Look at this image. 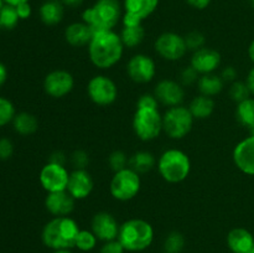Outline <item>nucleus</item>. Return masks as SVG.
<instances>
[{
	"mask_svg": "<svg viewBox=\"0 0 254 253\" xmlns=\"http://www.w3.org/2000/svg\"><path fill=\"white\" fill-rule=\"evenodd\" d=\"M158 99L154 94H143L136 102V108H158Z\"/></svg>",
	"mask_w": 254,
	"mask_h": 253,
	"instance_id": "ea45409f",
	"label": "nucleus"
},
{
	"mask_svg": "<svg viewBox=\"0 0 254 253\" xmlns=\"http://www.w3.org/2000/svg\"><path fill=\"white\" fill-rule=\"evenodd\" d=\"M74 78L68 71L55 69L46 74L44 79V89L52 98H64L72 92Z\"/></svg>",
	"mask_w": 254,
	"mask_h": 253,
	"instance_id": "f8f14e48",
	"label": "nucleus"
},
{
	"mask_svg": "<svg viewBox=\"0 0 254 253\" xmlns=\"http://www.w3.org/2000/svg\"><path fill=\"white\" fill-rule=\"evenodd\" d=\"M29 0H4L5 4L11 5V6H17V5L22 4V2H27Z\"/></svg>",
	"mask_w": 254,
	"mask_h": 253,
	"instance_id": "8fccbe9b",
	"label": "nucleus"
},
{
	"mask_svg": "<svg viewBox=\"0 0 254 253\" xmlns=\"http://www.w3.org/2000/svg\"><path fill=\"white\" fill-rule=\"evenodd\" d=\"M19 20L20 17L15 6L5 4L0 9V29L1 30H12L16 27Z\"/></svg>",
	"mask_w": 254,
	"mask_h": 253,
	"instance_id": "c756f323",
	"label": "nucleus"
},
{
	"mask_svg": "<svg viewBox=\"0 0 254 253\" xmlns=\"http://www.w3.org/2000/svg\"><path fill=\"white\" fill-rule=\"evenodd\" d=\"M87 93L89 99L97 106H111L117 101L118 87L113 79L103 74H98L89 79L87 84Z\"/></svg>",
	"mask_w": 254,
	"mask_h": 253,
	"instance_id": "1a4fd4ad",
	"label": "nucleus"
},
{
	"mask_svg": "<svg viewBox=\"0 0 254 253\" xmlns=\"http://www.w3.org/2000/svg\"><path fill=\"white\" fill-rule=\"evenodd\" d=\"M127 72L131 81L136 83H148L156 74V64L150 56L144 54L134 55L127 64Z\"/></svg>",
	"mask_w": 254,
	"mask_h": 253,
	"instance_id": "ddd939ff",
	"label": "nucleus"
},
{
	"mask_svg": "<svg viewBox=\"0 0 254 253\" xmlns=\"http://www.w3.org/2000/svg\"><path fill=\"white\" fill-rule=\"evenodd\" d=\"M6 78H7V69L6 67H5V64H2L1 62H0V87L5 83Z\"/></svg>",
	"mask_w": 254,
	"mask_h": 253,
	"instance_id": "09e8293b",
	"label": "nucleus"
},
{
	"mask_svg": "<svg viewBox=\"0 0 254 253\" xmlns=\"http://www.w3.org/2000/svg\"><path fill=\"white\" fill-rule=\"evenodd\" d=\"M61 2L64 5V6L78 7L83 4V0H61Z\"/></svg>",
	"mask_w": 254,
	"mask_h": 253,
	"instance_id": "de8ad7c7",
	"label": "nucleus"
},
{
	"mask_svg": "<svg viewBox=\"0 0 254 253\" xmlns=\"http://www.w3.org/2000/svg\"><path fill=\"white\" fill-rule=\"evenodd\" d=\"M16 7V11H17V15H19L20 20H26L29 19L30 16H31V5L29 4V1L27 2H22V4L17 5Z\"/></svg>",
	"mask_w": 254,
	"mask_h": 253,
	"instance_id": "79ce46f5",
	"label": "nucleus"
},
{
	"mask_svg": "<svg viewBox=\"0 0 254 253\" xmlns=\"http://www.w3.org/2000/svg\"><path fill=\"white\" fill-rule=\"evenodd\" d=\"M71 161L76 169H86L89 163V155L84 150H76L72 154Z\"/></svg>",
	"mask_w": 254,
	"mask_h": 253,
	"instance_id": "e433bc0d",
	"label": "nucleus"
},
{
	"mask_svg": "<svg viewBox=\"0 0 254 253\" xmlns=\"http://www.w3.org/2000/svg\"><path fill=\"white\" fill-rule=\"evenodd\" d=\"M93 29L84 21L73 22L64 30V39L67 44L73 47L87 46L93 37Z\"/></svg>",
	"mask_w": 254,
	"mask_h": 253,
	"instance_id": "aec40b11",
	"label": "nucleus"
},
{
	"mask_svg": "<svg viewBox=\"0 0 254 253\" xmlns=\"http://www.w3.org/2000/svg\"><path fill=\"white\" fill-rule=\"evenodd\" d=\"M91 227L92 232L97 236L99 241L108 242V241H113L118 238L121 225L112 213L102 211V212L96 213L93 216Z\"/></svg>",
	"mask_w": 254,
	"mask_h": 253,
	"instance_id": "4468645a",
	"label": "nucleus"
},
{
	"mask_svg": "<svg viewBox=\"0 0 254 253\" xmlns=\"http://www.w3.org/2000/svg\"><path fill=\"white\" fill-rule=\"evenodd\" d=\"M221 77H222L223 82H232L233 83L236 79V77H237V71H236L235 67L228 66L223 69L222 73H221Z\"/></svg>",
	"mask_w": 254,
	"mask_h": 253,
	"instance_id": "37998d69",
	"label": "nucleus"
},
{
	"mask_svg": "<svg viewBox=\"0 0 254 253\" xmlns=\"http://www.w3.org/2000/svg\"><path fill=\"white\" fill-rule=\"evenodd\" d=\"M12 153H14V145H12L11 140H9L7 138L0 139V159L7 160L11 158Z\"/></svg>",
	"mask_w": 254,
	"mask_h": 253,
	"instance_id": "a19ab883",
	"label": "nucleus"
},
{
	"mask_svg": "<svg viewBox=\"0 0 254 253\" xmlns=\"http://www.w3.org/2000/svg\"><path fill=\"white\" fill-rule=\"evenodd\" d=\"M158 170L161 178L170 184H178L188 179L191 171V161L186 153L179 149L164 151L158 160Z\"/></svg>",
	"mask_w": 254,
	"mask_h": 253,
	"instance_id": "39448f33",
	"label": "nucleus"
},
{
	"mask_svg": "<svg viewBox=\"0 0 254 253\" xmlns=\"http://www.w3.org/2000/svg\"><path fill=\"white\" fill-rule=\"evenodd\" d=\"M184 37H185L188 50H191V51L195 52L197 51V50L205 47V36H203V34H201L200 31H191Z\"/></svg>",
	"mask_w": 254,
	"mask_h": 253,
	"instance_id": "c9c22d12",
	"label": "nucleus"
},
{
	"mask_svg": "<svg viewBox=\"0 0 254 253\" xmlns=\"http://www.w3.org/2000/svg\"><path fill=\"white\" fill-rule=\"evenodd\" d=\"M189 109L195 119H206L212 116L215 111V102L211 97L200 94L191 101Z\"/></svg>",
	"mask_w": 254,
	"mask_h": 253,
	"instance_id": "393cba45",
	"label": "nucleus"
},
{
	"mask_svg": "<svg viewBox=\"0 0 254 253\" xmlns=\"http://www.w3.org/2000/svg\"><path fill=\"white\" fill-rule=\"evenodd\" d=\"M97 242H98V238L92 232V230H81L77 235L74 247L78 248L82 252H91L92 250L96 248Z\"/></svg>",
	"mask_w": 254,
	"mask_h": 253,
	"instance_id": "7c9ffc66",
	"label": "nucleus"
},
{
	"mask_svg": "<svg viewBox=\"0 0 254 253\" xmlns=\"http://www.w3.org/2000/svg\"><path fill=\"white\" fill-rule=\"evenodd\" d=\"M165 253H166V252H165Z\"/></svg>",
	"mask_w": 254,
	"mask_h": 253,
	"instance_id": "4d7b16f0",
	"label": "nucleus"
},
{
	"mask_svg": "<svg viewBox=\"0 0 254 253\" xmlns=\"http://www.w3.org/2000/svg\"><path fill=\"white\" fill-rule=\"evenodd\" d=\"M227 246L232 253H250L254 246V237L246 228H233L227 235Z\"/></svg>",
	"mask_w": 254,
	"mask_h": 253,
	"instance_id": "412c9836",
	"label": "nucleus"
},
{
	"mask_svg": "<svg viewBox=\"0 0 254 253\" xmlns=\"http://www.w3.org/2000/svg\"><path fill=\"white\" fill-rule=\"evenodd\" d=\"M193 121L195 118L188 107H171L163 116V131L171 139H183L192 129Z\"/></svg>",
	"mask_w": 254,
	"mask_h": 253,
	"instance_id": "0eeeda50",
	"label": "nucleus"
},
{
	"mask_svg": "<svg viewBox=\"0 0 254 253\" xmlns=\"http://www.w3.org/2000/svg\"><path fill=\"white\" fill-rule=\"evenodd\" d=\"M236 117L243 126H247L252 130L254 128V99L250 97L240 102L236 111Z\"/></svg>",
	"mask_w": 254,
	"mask_h": 253,
	"instance_id": "cd10ccee",
	"label": "nucleus"
},
{
	"mask_svg": "<svg viewBox=\"0 0 254 253\" xmlns=\"http://www.w3.org/2000/svg\"><path fill=\"white\" fill-rule=\"evenodd\" d=\"M124 52V45L121 35L114 30L96 31L88 44L89 60L96 67L107 69L121 61Z\"/></svg>",
	"mask_w": 254,
	"mask_h": 253,
	"instance_id": "f257e3e1",
	"label": "nucleus"
},
{
	"mask_svg": "<svg viewBox=\"0 0 254 253\" xmlns=\"http://www.w3.org/2000/svg\"><path fill=\"white\" fill-rule=\"evenodd\" d=\"M145 36V30H144L143 25H138V26H124L121 32V39L123 41L124 47H133L138 46L141 44Z\"/></svg>",
	"mask_w": 254,
	"mask_h": 253,
	"instance_id": "c85d7f7f",
	"label": "nucleus"
},
{
	"mask_svg": "<svg viewBox=\"0 0 254 253\" xmlns=\"http://www.w3.org/2000/svg\"><path fill=\"white\" fill-rule=\"evenodd\" d=\"M64 5L61 0H46L40 7V19L45 25L54 26L62 21L64 14Z\"/></svg>",
	"mask_w": 254,
	"mask_h": 253,
	"instance_id": "5701e85b",
	"label": "nucleus"
},
{
	"mask_svg": "<svg viewBox=\"0 0 254 253\" xmlns=\"http://www.w3.org/2000/svg\"><path fill=\"white\" fill-rule=\"evenodd\" d=\"M223 84H225V82H223L222 77L215 73L201 74L197 81L200 93L207 97L217 96L218 93H221V91L223 89Z\"/></svg>",
	"mask_w": 254,
	"mask_h": 253,
	"instance_id": "b1692460",
	"label": "nucleus"
},
{
	"mask_svg": "<svg viewBox=\"0 0 254 253\" xmlns=\"http://www.w3.org/2000/svg\"><path fill=\"white\" fill-rule=\"evenodd\" d=\"M123 17L119 0H97L91 7L82 14V21L93 29V31L113 30Z\"/></svg>",
	"mask_w": 254,
	"mask_h": 253,
	"instance_id": "7ed1b4c3",
	"label": "nucleus"
},
{
	"mask_svg": "<svg viewBox=\"0 0 254 253\" xmlns=\"http://www.w3.org/2000/svg\"><path fill=\"white\" fill-rule=\"evenodd\" d=\"M246 83H247L248 88H250L251 94H253V96H254V67L252 69H251L250 73H248L247 81H246Z\"/></svg>",
	"mask_w": 254,
	"mask_h": 253,
	"instance_id": "49530a36",
	"label": "nucleus"
},
{
	"mask_svg": "<svg viewBox=\"0 0 254 253\" xmlns=\"http://www.w3.org/2000/svg\"><path fill=\"white\" fill-rule=\"evenodd\" d=\"M156 159L149 151H138L129 159V168L133 169L138 174H144L150 171L155 166Z\"/></svg>",
	"mask_w": 254,
	"mask_h": 253,
	"instance_id": "bb28decb",
	"label": "nucleus"
},
{
	"mask_svg": "<svg viewBox=\"0 0 254 253\" xmlns=\"http://www.w3.org/2000/svg\"><path fill=\"white\" fill-rule=\"evenodd\" d=\"M230 96L233 101L237 102V103H240V102L250 98L251 91H250V88H248V86L246 82L235 81L232 84H231Z\"/></svg>",
	"mask_w": 254,
	"mask_h": 253,
	"instance_id": "72a5a7b5",
	"label": "nucleus"
},
{
	"mask_svg": "<svg viewBox=\"0 0 254 253\" xmlns=\"http://www.w3.org/2000/svg\"><path fill=\"white\" fill-rule=\"evenodd\" d=\"M74 198L67 190L59 192H49L45 200L47 211L55 217H64L72 213L74 208Z\"/></svg>",
	"mask_w": 254,
	"mask_h": 253,
	"instance_id": "6ab92c4d",
	"label": "nucleus"
},
{
	"mask_svg": "<svg viewBox=\"0 0 254 253\" xmlns=\"http://www.w3.org/2000/svg\"><path fill=\"white\" fill-rule=\"evenodd\" d=\"M140 188V176L128 166L123 170L114 173L109 185V191L116 200L129 201L138 195Z\"/></svg>",
	"mask_w": 254,
	"mask_h": 253,
	"instance_id": "6e6552de",
	"label": "nucleus"
},
{
	"mask_svg": "<svg viewBox=\"0 0 254 253\" xmlns=\"http://www.w3.org/2000/svg\"><path fill=\"white\" fill-rule=\"evenodd\" d=\"M12 124H14V129L16 130V133L21 134V135H31L39 129V122H37L36 117L27 112H21V113L16 114L12 119Z\"/></svg>",
	"mask_w": 254,
	"mask_h": 253,
	"instance_id": "a878e982",
	"label": "nucleus"
},
{
	"mask_svg": "<svg viewBox=\"0 0 254 253\" xmlns=\"http://www.w3.org/2000/svg\"><path fill=\"white\" fill-rule=\"evenodd\" d=\"M126 250L122 246V243L119 242L118 238L113 241H108V242H104V245L102 246L99 253H124Z\"/></svg>",
	"mask_w": 254,
	"mask_h": 253,
	"instance_id": "58836bf2",
	"label": "nucleus"
},
{
	"mask_svg": "<svg viewBox=\"0 0 254 253\" xmlns=\"http://www.w3.org/2000/svg\"><path fill=\"white\" fill-rule=\"evenodd\" d=\"M93 179L86 169H76L69 173L67 191L74 200H84L93 191Z\"/></svg>",
	"mask_w": 254,
	"mask_h": 253,
	"instance_id": "dca6fc26",
	"label": "nucleus"
},
{
	"mask_svg": "<svg viewBox=\"0 0 254 253\" xmlns=\"http://www.w3.org/2000/svg\"><path fill=\"white\" fill-rule=\"evenodd\" d=\"M133 130L143 141L158 138L163 131V116L158 108H136L133 117Z\"/></svg>",
	"mask_w": 254,
	"mask_h": 253,
	"instance_id": "423d86ee",
	"label": "nucleus"
},
{
	"mask_svg": "<svg viewBox=\"0 0 254 253\" xmlns=\"http://www.w3.org/2000/svg\"><path fill=\"white\" fill-rule=\"evenodd\" d=\"M49 163L64 165V164H66V156H64V154L62 153V151H55L51 155V158H50Z\"/></svg>",
	"mask_w": 254,
	"mask_h": 253,
	"instance_id": "a18cd8bd",
	"label": "nucleus"
},
{
	"mask_svg": "<svg viewBox=\"0 0 254 253\" xmlns=\"http://www.w3.org/2000/svg\"><path fill=\"white\" fill-rule=\"evenodd\" d=\"M40 184L47 192L67 190L69 173L64 165L47 163L40 171Z\"/></svg>",
	"mask_w": 254,
	"mask_h": 253,
	"instance_id": "9b49d317",
	"label": "nucleus"
},
{
	"mask_svg": "<svg viewBox=\"0 0 254 253\" xmlns=\"http://www.w3.org/2000/svg\"><path fill=\"white\" fill-rule=\"evenodd\" d=\"M79 231L81 228L73 218L68 216L54 217L45 225L41 238L44 245L52 251L71 250Z\"/></svg>",
	"mask_w": 254,
	"mask_h": 253,
	"instance_id": "f03ea898",
	"label": "nucleus"
},
{
	"mask_svg": "<svg viewBox=\"0 0 254 253\" xmlns=\"http://www.w3.org/2000/svg\"><path fill=\"white\" fill-rule=\"evenodd\" d=\"M185 247V237L183 233L173 231L168 235L164 242V250L166 253H180Z\"/></svg>",
	"mask_w": 254,
	"mask_h": 253,
	"instance_id": "2f4dec72",
	"label": "nucleus"
},
{
	"mask_svg": "<svg viewBox=\"0 0 254 253\" xmlns=\"http://www.w3.org/2000/svg\"><path fill=\"white\" fill-rule=\"evenodd\" d=\"M251 4H252V6L254 7V0H251Z\"/></svg>",
	"mask_w": 254,
	"mask_h": 253,
	"instance_id": "6e6d98bb",
	"label": "nucleus"
},
{
	"mask_svg": "<svg viewBox=\"0 0 254 253\" xmlns=\"http://www.w3.org/2000/svg\"><path fill=\"white\" fill-rule=\"evenodd\" d=\"M160 0H124V12L144 21L158 7Z\"/></svg>",
	"mask_w": 254,
	"mask_h": 253,
	"instance_id": "4be33fe9",
	"label": "nucleus"
},
{
	"mask_svg": "<svg viewBox=\"0 0 254 253\" xmlns=\"http://www.w3.org/2000/svg\"><path fill=\"white\" fill-rule=\"evenodd\" d=\"M221 64V55L210 47H202L192 54L191 66L200 74L213 73Z\"/></svg>",
	"mask_w": 254,
	"mask_h": 253,
	"instance_id": "a211bd4d",
	"label": "nucleus"
},
{
	"mask_svg": "<svg viewBox=\"0 0 254 253\" xmlns=\"http://www.w3.org/2000/svg\"><path fill=\"white\" fill-rule=\"evenodd\" d=\"M154 96L156 97L159 103L171 108L181 106L185 98V91L179 82L173 79H163L155 86Z\"/></svg>",
	"mask_w": 254,
	"mask_h": 253,
	"instance_id": "2eb2a0df",
	"label": "nucleus"
},
{
	"mask_svg": "<svg viewBox=\"0 0 254 253\" xmlns=\"http://www.w3.org/2000/svg\"><path fill=\"white\" fill-rule=\"evenodd\" d=\"M248 56H250L251 61L254 63V40L252 42H251L250 47H248Z\"/></svg>",
	"mask_w": 254,
	"mask_h": 253,
	"instance_id": "3c124183",
	"label": "nucleus"
},
{
	"mask_svg": "<svg viewBox=\"0 0 254 253\" xmlns=\"http://www.w3.org/2000/svg\"><path fill=\"white\" fill-rule=\"evenodd\" d=\"M233 161L242 173L254 176V134L236 145Z\"/></svg>",
	"mask_w": 254,
	"mask_h": 253,
	"instance_id": "f3484780",
	"label": "nucleus"
},
{
	"mask_svg": "<svg viewBox=\"0 0 254 253\" xmlns=\"http://www.w3.org/2000/svg\"><path fill=\"white\" fill-rule=\"evenodd\" d=\"M15 114L14 104L9 99L0 97V126H4L12 122Z\"/></svg>",
	"mask_w": 254,
	"mask_h": 253,
	"instance_id": "473e14b6",
	"label": "nucleus"
},
{
	"mask_svg": "<svg viewBox=\"0 0 254 253\" xmlns=\"http://www.w3.org/2000/svg\"><path fill=\"white\" fill-rule=\"evenodd\" d=\"M52 253H73L71 250H57V251H54Z\"/></svg>",
	"mask_w": 254,
	"mask_h": 253,
	"instance_id": "603ef678",
	"label": "nucleus"
},
{
	"mask_svg": "<svg viewBox=\"0 0 254 253\" xmlns=\"http://www.w3.org/2000/svg\"><path fill=\"white\" fill-rule=\"evenodd\" d=\"M118 241L128 252H141L153 243L154 228L148 221L131 218L121 225Z\"/></svg>",
	"mask_w": 254,
	"mask_h": 253,
	"instance_id": "20e7f679",
	"label": "nucleus"
},
{
	"mask_svg": "<svg viewBox=\"0 0 254 253\" xmlns=\"http://www.w3.org/2000/svg\"><path fill=\"white\" fill-rule=\"evenodd\" d=\"M250 253H254V246H253V248H252V250L250 251Z\"/></svg>",
	"mask_w": 254,
	"mask_h": 253,
	"instance_id": "5fc2aeb1",
	"label": "nucleus"
},
{
	"mask_svg": "<svg viewBox=\"0 0 254 253\" xmlns=\"http://www.w3.org/2000/svg\"><path fill=\"white\" fill-rule=\"evenodd\" d=\"M4 5H5L4 4V0H0V9H1V7L4 6Z\"/></svg>",
	"mask_w": 254,
	"mask_h": 253,
	"instance_id": "864d4df0",
	"label": "nucleus"
},
{
	"mask_svg": "<svg viewBox=\"0 0 254 253\" xmlns=\"http://www.w3.org/2000/svg\"><path fill=\"white\" fill-rule=\"evenodd\" d=\"M198 78H200V73L191 64L181 72V81L184 84H192L197 82Z\"/></svg>",
	"mask_w": 254,
	"mask_h": 253,
	"instance_id": "4c0bfd02",
	"label": "nucleus"
},
{
	"mask_svg": "<svg viewBox=\"0 0 254 253\" xmlns=\"http://www.w3.org/2000/svg\"><path fill=\"white\" fill-rule=\"evenodd\" d=\"M108 164L109 166H111L112 170H113L114 173H117V171H121L123 170V169L128 168L129 159L127 158L126 153H123L122 150H116L109 155Z\"/></svg>",
	"mask_w": 254,
	"mask_h": 253,
	"instance_id": "f704fd0d",
	"label": "nucleus"
},
{
	"mask_svg": "<svg viewBox=\"0 0 254 253\" xmlns=\"http://www.w3.org/2000/svg\"><path fill=\"white\" fill-rule=\"evenodd\" d=\"M155 50L168 61H179L188 52L185 37L176 32H164L156 39Z\"/></svg>",
	"mask_w": 254,
	"mask_h": 253,
	"instance_id": "9d476101",
	"label": "nucleus"
},
{
	"mask_svg": "<svg viewBox=\"0 0 254 253\" xmlns=\"http://www.w3.org/2000/svg\"><path fill=\"white\" fill-rule=\"evenodd\" d=\"M186 1H188V4L190 5V6H192L193 9L203 10L211 4L212 0H186Z\"/></svg>",
	"mask_w": 254,
	"mask_h": 253,
	"instance_id": "c03bdc74",
	"label": "nucleus"
}]
</instances>
